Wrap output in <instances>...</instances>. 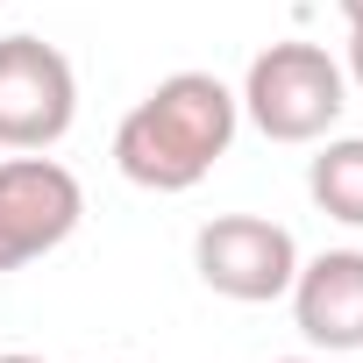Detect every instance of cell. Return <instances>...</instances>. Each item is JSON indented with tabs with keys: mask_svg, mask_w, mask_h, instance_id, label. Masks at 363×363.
Returning <instances> with one entry per match:
<instances>
[{
	"mask_svg": "<svg viewBox=\"0 0 363 363\" xmlns=\"http://www.w3.org/2000/svg\"><path fill=\"white\" fill-rule=\"evenodd\" d=\"M235 128H242V100L214 72H171L121 114L114 171L143 193H193L228 157Z\"/></svg>",
	"mask_w": 363,
	"mask_h": 363,
	"instance_id": "cell-1",
	"label": "cell"
},
{
	"mask_svg": "<svg viewBox=\"0 0 363 363\" xmlns=\"http://www.w3.org/2000/svg\"><path fill=\"white\" fill-rule=\"evenodd\" d=\"M242 114L271 135V143H320L342 107H349V72L320 50V43H271L250 57V79H242Z\"/></svg>",
	"mask_w": 363,
	"mask_h": 363,
	"instance_id": "cell-2",
	"label": "cell"
},
{
	"mask_svg": "<svg viewBox=\"0 0 363 363\" xmlns=\"http://www.w3.org/2000/svg\"><path fill=\"white\" fill-rule=\"evenodd\" d=\"M86 221V186L43 150L0 157V271H29Z\"/></svg>",
	"mask_w": 363,
	"mask_h": 363,
	"instance_id": "cell-3",
	"label": "cell"
},
{
	"mask_svg": "<svg viewBox=\"0 0 363 363\" xmlns=\"http://www.w3.org/2000/svg\"><path fill=\"white\" fill-rule=\"evenodd\" d=\"M193 271L207 292H221L235 306H271L299 278V242L271 214H214L193 235Z\"/></svg>",
	"mask_w": 363,
	"mask_h": 363,
	"instance_id": "cell-4",
	"label": "cell"
},
{
	"mask_svg": "<svg viewBox=\"0 0 363 363\" xmlns=\"http://www.w3.org/2000/svg\"><path fill=\"white\" fill-rule=\"evenodd\" d=\"M79 121V72L43 36H0V150H57Z\"/></svg>",
	"mask_w": 363,
	"mask_h": 363,
	"instance_id": "cell-5",
	"label": "cell"
},
{
	"mask_svg": "<svg viewBox=\"0 0 363 363\" xmlns=\"http://www.w3.org/2000/svg\"><path fill=\"white\" fill-rule=\"evenodd\" d=\"M285 299H292V320L313 349H328V356L363 349V250L299 257V278Z\"/></svg>",
	"mask_w": 363,
	"mask_h": 363,
	"instance_id": "cell-6",
	"label": "cell"
},
{
	"mask_svg": "<svg viewBox=\"0 0 363 363\" xmlns=\"http://www.w3.org/2000/svg\"><path fill=\"white\" fill-rule=\"evenodd\" d=\"M306 193L328 221L363 228V135H335L320 143V157L306 164Z\"/></svg>",
	"mask_w": 363,
	"mask_h": 363,
	"instance_id": "cell-7",
	"label": "cell"
},
{
	"mask_svg": "<svg viewBox=\"0 0 363 363\" xmlns=\"http://www.w3.org/2000/svg\"><path fill=\"white\" fill-rule=\"evenodd\" d=\"M349 79H356V86H363V22H356V29H349Z\"/></svg>",
	"mask_w": 363,
	"mask_h": 363,
	"instance_id": "cell-8",
	"label": "cell"
},
{
	"mask_svg": "<svg viewBox=\"0 0 363 363\" xmlns=\"http://www.w3.org/2000/svg\"><path fill=\"white\" fill-rule=\"evenodd\" d=\"M335 8H342V22H349V29L363 22V0H335Z\"/></svg>",
	"mask_w": 363,
	"mask_h": 363,
	"instance_id": "cell-9",
	"label": "cell"
},
{
	"mask_svg": "<svg viewBox=\"0 0 363 363\" xmlns=\"http://www.w3.org/2000/svg\"><path fill=\"white\" fill-rule=\"evenodd\" d=\"M0 363H50V356H29V349H8V356H0Z\"/></svg>",
	"mask_w": 363,
	"mask_h": 363,
	"instance_id": "cell-10",
	"label": "cell"
},
{
	"mask_svg": "<svg viewBox=\"0 0 363 363\" xmlns=\"http://www.w3.org/2000/svg\"><path fill=\"white\" fill-rule=\"evenodd\" d=\"M278 363H320V356H278Z\"/></svg>",
	"mask_w": 363,
	"mask_h": 363,
	"instance_id": "cell-11",
	"label": "cell"
}]
</instances>
